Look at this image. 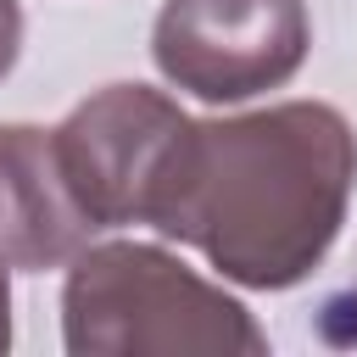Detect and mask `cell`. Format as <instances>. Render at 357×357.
<instances>
[{"label": "cell", "instance_id": "cell-7", "mask_svg": "<svg viewBox=\"0 0 357 357\" xmlns=\"http://www.w3.org/2000/svg\"><path fill=\"white\" fill-rule=\"evenodd\" d=\"M6 307H11V296H6V251H0V346L11 340V318H6Z\"/></svg>", "mask_w": 357, "mask_h": 357}, {"label": "cell", "instance_id": "cell-1", "mask_svg": "<svg viewBox=\"0 0 357 357\" xmlns=\"http://www.w3.org/2000/svg\"><path fill=\"white\" fill-rule=\"evenodd\" d=\"M351 184L357 139L346 117L284 100L229 123H184L145 223L240 284L284 290L335 245Z\"/></svg>", "mask_w": 357, "mask_h": 357}, {"label": "cell", "instance_id": "cell-4", "mask_svg": "<svg viewBox=\"0 0 357 357\" xmlns=\"http://www.w3.org/2000/svg\"><path fill=\"white\" fill-rule=\"evenodd\" d=\"M184 112L145 89V84H112L67 112V123L50 128L61 173L78 195V206L95 218V229L145 223L156 184L167 173V156L184 134Z\"/></svg>", "mask_w": 357, "mask_h": 357}, {"label": "cell", "instance_id": "cell-3", "mask_svg": "<svg viewBox=\"0 0 357 357\" xmlns=\"http://www.w3.org/2000/svg\"><path fill=\"white\" fill-rule=\"evenodd\" d=\"M307 39L301 0H167L151 28V56L201 100H245L284 84Z\"/></svg>", "mask_w": 357, "mask_h": 357}, {"label": "cell", "instance_id": "cell-5", "mask_svg": "<svg viewBox=\"0 0 357 357\" xmlns=\"http://www.w3.org/2000/svg\"><path fill=\"white\" fill-rule=\"evenodd\" d=\"M95 234L78 206L50 128H0V251L11 268H56Z\"/></svg>", "mask_w": 357, "mask_h": 357}, {"label": "cell", "instance_id": "cell-2", "mask_svg": "<svg viewBox=\"0 0 357 357\" xmlns=\"http://www.w3.org/2000/svg\"><path fill=\"white\" fill-rule=\"evenodd\" d=\"M73 351H262L240 301L156 245H95L67 273Z\"/></svg>", "mask_w": 357, "mask_h": 357}, {"label": "cell", "instance_id": "cell-6", "mask_svg": "<svg viewBox=\"0 0 357 357\" xmlns=\"http://www.w3.org/2000/svg\"><path fill=\"white\" fill-rule=\"evenodd\" d=\"M17 50H22V11H17V0H0V78L11 73Z\"/></svg>", "mask_w": 357, "mask_h": 357}]
</instances>
